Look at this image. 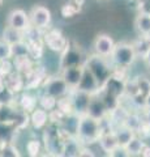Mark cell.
Instances as JSON below:
<instances>
[{"label":"cell","mask_w":150,"mask_h":157,"mask_svg":"<svg viewBox=\"0 0 150 157\" xmlns=\"http://www.w3.org/2000/svg\"><path fill=\"white\" fill-rule=\"evenodd\" d=\"M106 130H112L106 121H98L88 114L77 115L75 135L84 145L95 144Z\"/></svg>","instance_id":"cell-1"},{"label":"cell","mask_w":150,"mask_h":157,"mask_svg":"<svg viewBox=\"0 0 150 157\" xmlns=\"http://www.w3.org/2000/svg\"><path fill=\"white\" fill-rule=\"evenodd\" d=\"M108 59H110V63L114 66V68L128 70L137 60V55L132 42L122 41V42L115 43V47Z\"/></svg>","instance_id":"cell-2"},{"label":"cell","mask_w":150,"mask_h":157,"mask_svg":"<svg viewBox=\"0 0 150 157\" xmlns=\"http://www.w3.org/2000/svg\"><path fill=\"white\" fill-rule=\"evenodd\" d=\"M85 67L89 68V71L93 73L101 85L107 80V77L111 75V72L114 70V66L110 63L108 58H102L95 55V54L91 55L90 58H86Z\"/></svg>","instance_id":"cell-3"},{"label":"cell","mask_w":150,"mask_h":157,"mask_svg":"<svg viewBox=\"0 0 150 157\" xmlns=\"http://www.w3.org/2000/svg\"><path fill=\"white\" fill-rule=\"evenodd\" d=\"M68 42H69V39L67 38L59 29L48 28L46 30H43V45H45V47H47L48 50L61 54L65 50Z\"/></svg>","instance_id":"cell-4"},{"label":"cell","mask_w":150,"mask_h":157,"mask_svg":"<svg viewBox=\"0 0 150 157\" xmlns=\"http://www.w3.org/2000/svg\"><path fill=\"white\" fill-rule=\"evenodd\" d=\"M41 86L43 89V93H47V94L55 97L56 100L60 98V97L67 96L71 92V88L64 81V78L61 77V75H59V76H47L45 78V81L42 82Z\"/></svg>","instance_id":"cell-5"},{"label":"cell","mask_w":150,"mask_h":157,"mask_svg":"<svg viewBox=\"0 0 150 157\" xmlns=\"http://www.w3.org/2000/svg\"><path fill=\"white\" fill-rule=\"evenodd\" d=\"M29 20H30V25L34 26L39 30H46L50 28L52 21L51 11L45 6H35L31 8L29 13Z\"/></svg>","instance_id":"cell-6"},{"label":"cell","mask_w":150,"mask_h":157,"mask_svg":"<svg viewBox=\"0 0 150 157\" xmlns=\"http://www.w3.org/2000/svg\"><path fill=\"white\" fill-rule=\"evenodd\" d=\"M85 114L93 117L98 121H104L107 118L108 109L104 104L102 96H101V90L98 93H95V94H90V100H89Z\"/></svg>","instance_id":"cell-7"},{"label":"cell","mask_w":150,"mask_h":157,"mask_svg":"<svg viewBox=\"0 0 150 157\" xmlns=\"http://www.w3.org/2000/svg\"><path fill=\"white\" fill-rule=\"evenodd\" d=\"M60 58V68H65L69 66H79V64H85L84 54H82L81 48L79 46H73L71 42H68L65 50L63 51Z\"/></svg>","instance_id":"cell-8"},{"label":"cell","mask_w":150,"mask_h":157,"mask_svg":"<svg viewBox=\"0 0 150 157\" xmlns=\"http://www.w3.org/2000/svg\"><path fill=\"white\" fill-rule=\"evenodd\" d=\"M115 41L110 34L101 33L95 37L93 42V51L95 55L102 56V58H110L111 52H112L115 47Z\"/></svg>","instance_id":"cell-9"},{"label":"cell","mask_w":150,"mask_h":157,"mask_svg":"<svg viewBox=\"0 0 150 157\" xmlns=\"http://www.w3.org/2000/svg\"><path fill=\"white\" fill-rule=\"evenodd\" d=\"M7 25L24 33L29 26H30L29 13H26L24 9H13V11L8 14Z\"/></svg>","instance_id":"cell-10"},{"label":"cell","mask_w":150,"mask_h":157,"mask_svg":"<svg viewBox=\"0 0 150 157\" xmlns=\"http://www.w3.org/2000/svg\"><path fill=\"white\" fill-rule=\"evenodd\" d=\"M85 64H79V66H69L65 68H61V77L64 78V81L68 84L71 89H76L79 86L82 73H84Z\"/></svg>","instance_id":"cell-11"},{"label":"cell","mask_w":150,"mask_h":157,"mask_svg":"<svg viewBox=\"0 0 150 157\" xmlns=\"http://www.w3.org/2000/svg\"><path fill=\"white\" fill-rule=\"evenodd\" d=\"M69 97L73 105V110L76 115H81L86 113V107H88L89 100H90V94L86 92H82L79 89H71L69 92Z\"/></svg>","instance_id":"cell-12"},{"label":"cell","mask_w":150,"mask_h":157,"mask_svg":"<svg viewBox=\"0 0 150 157\" xmlns=\"http://www.w3.org/2000/svg\"><path fill=\"white\" fill-rule=\"evenodd\" d=\"M76 89L86 92V93H89V94H95V93H98L101 90V84L94 77L93 73L89 71V68L85 67L84 73H82V77H81V81Z\"/></svg>","instance_id":"cell-13"},{"label":"cell","mask_w":150,"mask_h":157,"mask_svg":"<svg viewBox=\"0 0 150 157\" xmlns=\"http://www.w3.org/2000/svg\"><path fill=\"white\" fill-rule=\"evenodd\" d=\"M47 77V73L43 67H35L24 76V82H25V89H35L41 86L42 82Z\"/></svg>","instance_id":"cell-14"},{"label":"cell","mask_w":150,"mask_h":157,"mask_svg":"<svg viewBox=\"0 0 150 157\" xmlns=\"http://www.w3.org/2000/svg\"><path fill=\"white\" fill-rule=\"evenodd\" d=\"M29 122H30V124L33 126V128H35V130L45 128V127L48 124V122H50L48 111L43 110L39 106H37L35 109L29 114Z\"/></svg>","instance_id":"cell-15"},{"label":"cell","mask_w":150,"mask_h":157,"mask_svg":"<svg viewBox=\"0 0 150 157\" xmlns=\"http://www.w3.org/2000/svg\"><path fill=\"white\" fill-rule=\"evenodd\" d=\"M2 81L3 84L5 85L9 90H12L14 94L18 93L20 90H22L25 88V82H24V76L20 75L18 72L16 71H12L9 75L2 77Z\"/></svg>","instance_id":"cell-16"},{"label":"cell","mask_w":150,"mask_h":157,"mask_svg":"<svg viewBox=\"0 0 150 157\" xmlns=\"http://www.w3.org/2000/svg\"><path fill=\"white\" fill-rule=\"evenodd\" d=\"M97 143L99 144V148L102 149L107 156L116 148V147H119L118 140H116V136H115L112 130H106V131H103V134L101 135V137L98 139Z\"/></svg>","instance_id":"cell-17"},{"label":"cell","mask_w":150,"mask_h":157,"mask_svg":"<svg viewBox=\"0 0 150 157\" xmlns=\"http://www.w3.org/2000/svg\"><path fill=\"white\" fill-rule=\"evenodd\" d=\"M12 64L14 71L18 72L22 76H25L26 73H29L34 68V62H33V58H30V55L14 56L12 58Z\"/></svg>","instance_id":"cell-18"},{"label":"cell","mask_w":150,"mask_h":157,"mask_svg":"<svg viewBox=\"0 0 150 157\" xmlns=\"http://www.w3.org/2000/svg\"><path fill=\"white\" fill-rule=\"evenodd\" d=\"M81 141L77 139L76 135H71L67 139L63 140L61 145V156H68V157H76L79 156V152L81 149Z\"/></svg>","instance_id":"cell-19"},{"label":"cell","mask_w":150,"mask_h":157,"mask_svg":"<svg viewBox=\"0 0 150 157\" xmlns=\"http://www.w3.org/2000/svg\"><path fill=\"white\" fill-rule=\"evenodd\" d=\"M112 131H114V134L116 136L118 144L120 147H125V145L129 143V140L132 139L134 135H136V132H134L133 130H130L129 127L124 126V124H120V126L114 127Z\"/></svg>","instance_id":"cell-20"},{"label":"cell","mask_w":150,"mask_h":157,"mask_svg":"<svg viewBox=\"0 0 150 157\" xmlns=\"http://www.w3.org/2000/svg\"><path fill=\"white\" fill-rule=\"evenodd\" d=\"M134 28L140 36H150V14L138 12L134 18Z\"/></svg>","instance_id":"cell-21"},{"label":"cell","mask_w":150,"mask_h":157,"mask_svg":"<svg viewBox=\"0 0 150 157\" xmlns=\"http://www.w3.org/2000/svg\"><path fill=\"white\" fill-rule=\"evenodd\" d=\"M37 106H38V98L35 96L30 94V93H22L20 100H18V107L22 111L30 114Z\"/></svg>","instance_id":"cell-22"},{"label":"cell","mask_w":150,"mask_h":157,"mask_svg":"<svg viewBox=\"0 0 150 157\" xmlns=\"http://www.w3.org/2000/svg\"><path fill=\"white\" fill-rule=\"evenodd\" d=\"M145 144H146V143H145V140L142 139L141 136L134 135L132 139L129 140V143L124 147V148H125V152H127L128 157L129 156H140Z\"/></svg>","instance_id":"cell-23"},{"label":"cell","mask_w":150,"mask_h":157,"mask_svg":"<svg viewBox=\"0 0 150 157\" xmlns=\"http://www.w3.org/2000/svg\"><path fill=\"white\" fill-rule=\"evenodd\" d=\"M142 117H141V111H134V110H129L128 113V115L127 118H125V121H124V126H127L129 127L130 130H133L134 132H137L138 128H140V126L142 124Z\"/></svg>","instance_id":"cell-24"},{"label":"cell","mask_w":150,"mask_h":157,"mask_svg":"<svg viewBox=\"0 0 150 157\" xmlns=\"http://www.w3.org/2000/svg\"><path fill=\"white\" fill-rule=\"evenodd\" d=\"M3 41H5L9 45H13V43H17L20 41H24V33L17 30V29H13L11 26H5V29L3 30Z\"/></svg>","instance_id":"cell-25"},{"label":"cell","mask_w":150,"mask_h":157,"mask_svg":"<svg viewBox=\"0 0 150 157\" xmlns=\"http://www.w3.org/2000/svg\"><path fill=\"white\" fill-rule=\"evenodd\" d=\"M132 45L134 47L137 58H142L145 52L150 48V36H140L138 39L132 42Z\"/></svg>","instance_id":"cell-26"},{"label":"cell","mask_w":150,"mask_h":157,"mask_svg":"<svg viewBox=\"0 0 150 157\" xmlns=\"http://www.w3.org/2000/svg\"><path fill=\"white\" fill-rule=\"evenodd\" d=\"M56 109L59 110V111H61L64 115H72V114H75L73 105H72L69 93L67 96H64V97L57 98V101H56Z\"/></svg>","instance_id":"cell-27"},{"label":"cell","mask_w":150,"mask_h":157,"mask_svg":"<svg viewBox=\"0 0 150 157\" xmlns=\"http://www.w3.org/2000/svg\"><path fill=\"white\" fill-rule=\"evenodd\" d=\"M0 156L2 157H18L20 151L11 141H0Z\"/></svg>","instance_id":"cell-28"},{"label":"cell","mask_w":150,"mask_h":157,"mask_svg":"<svg viewBox=\"0 0 150 157\" xmlns=\"http://www.w3.org/2000/svg\"><path fill=\"white\" fill-rule=\"evenodd\" d=\"M56 101L57 100L55 97L47 94V93H42V94L38 97V106L50 113L51 110H54L56 107Z\"/></svg>","instance_id":"cell-29"},{"label":"cell","mask_w":150,"mask_h":157,"mask_svg":"<svg viewBox=\"0 0 150 157\" xmlns=\"http://www.w3.org/2000/svg\"><path fill=\"white\" fill-rule=\"evenodd\" d=\"M42 152V144L38 139H31L26 143V153L30 157L39 156Z\"/></svg>","instance_id":"cell-30"},{"label":"cell","mask_w":150,"mask_h":157,"mask_svg":"<svg viewBox=\"0 0 150 157\" xmlns=\"http://www.w3.org/2000/svg\"><path fill=\"white\" fill-rule=\"evenodd\" d=\"M80 11H81V8L75 6L72 2H68L61 7V16L64 18H71V17H75Z\"/></svg>","instance_id":"cell-31"},{"label":"cell","mask_w":150,"mask_h":157,"mask_svg":"<svg viewBox=\"0 0 150 157\" xmlns=\"http://www.w3.org/2000/svg\"><path fill=\"white\" fill-rule=\"evenodd\" d=\"M21 55H29V48L25 41H20L12 45V58Z\"/></svg>","instance_id":"cell-32"},{"label":"cell","mask_w":150,"mask_h":157,"mask_svg":"<svg viewBox=\"0 0 150 157\" xmlns=\"http://www.w3.org/2000/svg\"><path fill=\"white\" fill-rule=\"evenodd\" d=\"M136 81H137V85H138L140 94L148 96L150 93V78L145 77V76H137Z\"/></svg>","instance_id":"cell-33"},{"label":"cell","mask_w":150,"mask_h":157,"mask_svg":"<svg viewBox=\"0 0 150 157\" xmlns=\"http://www.w3.org/2000/svg\"><path fill=\"white\" fill-rule=\"evenodd\" d=\"M12 59V45L0 39V60H11Z\"/></svg>","instance_id":"cell-34"},{"label":"cell","mask_w":150,"mask_h":157,"mask_svg":"<svg viewBox=\"0 0 150 157\" xmlns=\"http://www.w3.org/2000/svg\"><path fill=\"white\" fill-rule=\"evenodd\" d=\"M79 156L80 157H84V156H86V157H94L95 156V153L93 152V149L90 148V145H84L82 144L81 145V149H80V152H79Z\"/></svg>","instance_id":"cell-35"},{"label":"cell","mask_w":150,"mask_h":157,"mask_svg":"<svg viewBox=\"0 0 150 157\" xmlns=\"http://www.w3.org/2000/svg\"><path fill=\"white\" fill-rule=\"evenodd\" d=\"M137 6H138V7H137V8H138V12L150 14V0H144V2L138 3Z\"/></svg>","instance_id":"cell-36"},{"label":"cell","mask_w":150,"mask_h":157,"mask_svg":"<svg viewBox=\"0 0 150 157\" xmlns=\"http://www.w3.org/2000/svg\"><path fill=\"white\" fill-rule=\"evenodd\" d=\"M108 156H111V157H119V156H122V157H128V155H127V152H125V148L124 147H116V148L111 152V153L108 155Z\"/></svg>","instance_id":"cell-37"},{"label":"cell","mask_w":150,"mask_h":157,"mask_svg":"<svg viewBox=\"0 0 150 157\" xmlns=\"http://www.w3.org/2000/svg\"><path fill=\"white\" fill-rule=\"evenodd\" d=\"M141 117H142L144 123H146V124L150 127V109H144V110H141Z\"/></svg>","instance_id":"cell-38"},{"label":"cell","mask_w":150,"mask_h":157,"mask_svg":"<svg viewBox=\"0 0 150 157\" xmlns=\"http://www.w3.org/2000/svg\"><path fill=\"white\" fill-rule=\"evenodd\" d=\"M142 60H144V63H145V66H146L149 70H150V48H149L146 52H145V55L142 56Z\"/></svg>","instance_id":"cell-39"},{"label":"cell","mask_w":150,"mask_h":157,"mask_svg":"<svg viewBox=\"0 0 150 157\" xmlns=\"http://www.w3.org/2000/svg\"><path fill=\"white\" fill-rule=\"evenodd\" d=\"M140 156H142V157H150V145L149 144H145L144 145V148L141 151V155Z\"/></svg>","instance_id":"cell-40"},{"label":"cell","mask_w":150,"mask_h":157,"mask_svg":"<svg viewBox=\"0 0 150 157\" xmlns=\"http://www.w3.org/2000/svg\"><path fill=\"white\" fill-rule=\"evenodd\" d=\"M71 2L73 3L75 6H77V7H79V8H82V6H84V4H85V2H86V0H71Z\"/></svg>","instance_id":"cell-41"},{"label":"cell","mask_w":150,"mask_h":157,"mask_svg":"<svg viewBox=\"0 0 150 157\" xmlns=\"http://www.w3.org/2000/svg\"><path fill=\"white\" fill-rule=\"evenodd\" d=\"M145 109H150V93L148 96H145Z\"/></svg>","instance_id":"cell-42"},{"label":"cell","mask_w":150,"mask_h":157,"mask_svg":"<svg viewBox=\"0 0 150 157\" xmlns=\"http://www.w3.org/2000/svg\"><path fill=\"white\" fill-rule=\"evenodd\" d=\"M3 2H4V0H0V6H2V4H3Z\"/></svg>","instance_id":"cell-43"}]
</instances>
